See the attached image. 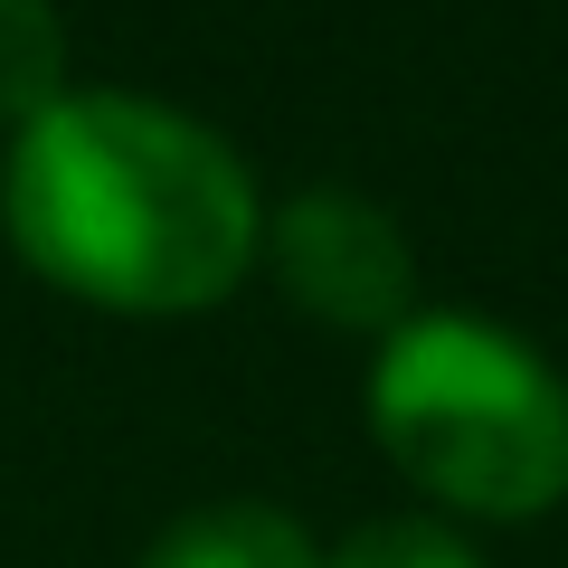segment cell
Returning <instances> with one entry per match:
<instances>
[{"mask_svg":"<svg viewBox=\"0 0 568 568\" xmlns=\"http://www.w3.org/2000/svg\"><path fill=\"white\" fill-rule=\"evenodd\" d=\"M275 265L294 284V304L332 313L351 332H398L407 304V237L388 209H369L361 190H304L275 219Z\"/></svg>","mask_w":568,"mask_h":568,"instance_id":"3","label":"cell"},{"mask_svg":"<svg viewBox=\"0 0 568 568\" xmlns=\"http://www.w3.org/2000/svg\"><path fill=\"white\" fill-rule=\"evenodd\" d=\"M323 568H484V559H474L446 521H398V511H388V521H361Z\"/></svg>","mask_w":568,"mask_h":568,"instance_id":"6","label":"cell"},{"mask_svg":"<svg viewBox=\"0 0 568 568\" xmlns=\"http://www.w3.org/2000/svg\"><path fill=\"white\" fill-rule=\"evenodd\" d=\"M67 95V29L48 0H0V123H39Z\"/></svg>","mask_w":568,"mask_h":568,"instance_id":"5","label":"cell"},{"mask_svg":"<svg viewBox=\"0 0 568 568\" xmlns=\"http://www.w3.org/2000/svg\"><path fill=\"white\" fill-rule=\"evenodd\" d=\"M142 568H323L275 503H209L142 549Z\"/></svg>","mask_w":568,"mask_h":568,"instance_id":"4","label":"cell"},{"mask_svg":"<svg viewBox=\"0 0 568 568\" xmlns=\"http://www.w3.org/2000/svg\"><path fill=\"white\" fill-rule=\"evenodd\" d=\"M379 446L465 511H549L568 493V388L530 342L474 313H417L369 369Z\"/></svg>","mask_w":568,"mask_h":568,"instance_id":"2","label":"cell"},{"mask_svg":"<svg viewBox=\"0 0 568 568\" xmlns=\"http://www.w3.org/2000/svg\"><path fill=\"white\" fill-rule=\"evenodd\" d=\"M0 219L95 304H209L256 256V190L219 133L142 95H58L0 162Z\"/></svg>","mask_w":568,"mask_h":568,"instance_id":"1","label":"cell"}]
</instances>
